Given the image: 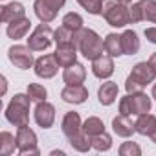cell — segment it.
<instances>
[{
  "mask_svg": "<svg viewBox=\"0 0 156 156\" xmlns=\"http://www.w3.org/2000/svg\"><path fill=\"white\" fill-rule=\"evenodd\" d=\"M112 130H114L119 138H130V136L136 132V127H134L130 116L118 114V116L112 119Z\"/></svg>",
  "mask_w": 156,
  "mask_h": 156,
  "instance_id": "obj_18",
  "label": "cell"
},
{
  "mask_svg": "<svg viewBox=\"0 0 156 156\" xmlns=\"http://www.w3.org/2000/svg\"><path fill=\"white\" fill-rule=\"evenodd\" d=\"M119 154L121 156H141V147L136 141H123L119 145Z\"/></svg>",
  "mask_w": 156,
  "mask_h": 156,
  "instance_id": "obj_32",
  "label": "cell"
},
{
  "mask_svg": "<svg viewBox=\"0 0 156 156\" xmlns=\"http://www.w3.org/2000/svg\"><path fill=\"white\" fill-rule=\"evenodd\" d=\"M62 26H66V28H70L72 31H79V30H83V17L79 15V13H73V11H70V13H66L64 17H62Z\"/></svg>",
  "mask_w": 156,
  "mask_h": 156,
  "instance_id": "obj_30",
  "label": "cell"
},
{
  "mask_svg": "<svg viewBox=\"0 0 156 156\" xmlns=\"http://www.w3.org/2000/svg\"><path fill=\"white\" fill-rule=\"evenodd\" d=\"M87 79V70L81 62H73L72 66H66L62 72V81L66 85H83Z\"/></svg>",
  "mask_w": 156,
  "mask_h": 156,
  "instance_id": "obj_15",
  "label": "cell"
},
{
  "mask_svg": "<svg viewBox=\"0 0 156 156\" xmlns=\"http://www.w3.org/2000/svg\"><path fill=\"white\" fill-rule=\"evenodd\" d=\"M151 98H152V99L156 101V83L152 85V92H151Z\"/></svg>",
  "mask_w": 156,
  "mask_h": 156,
  "instance_id": "obj_37",
  "label": "cell"
},
{
  "mask_svg": "<svg viewBox=\"0 0 156 156\" xmlns=\"http://www.w3.org/2000/svg\"><path fill=\"white\" fill-rule=\"evenodd\" d=\"M28 94H30L31 101H37V103L46 101V98H48V90L41 83H30L28 85Z\"/></svg>",
  "mask_w": 156,
  "mask_h": 156,
  "instance_id": "obj_31",
  "label": "cell"
},
{
  "mask_svg": "<svg viewBox=\"0 0 156 156\" xmlns=\"http://www.w3.org/2000/svg\"><path fill=\"white\" fill-rule=\"evenodd\" d=\"M75 44H77L79 53L90 61L103 55V51H105V41L90 28H83L75 33Z\"/></svg>",
  "mask_w": 156,
  "mask_h": 156,
  "instance_id": "obj_1",
  "label": "cell"
},
{
  "mask_svg": "<svg viewBox=\"0 0 156 156\" xmlns=\"http://www.w3.org/2000/svg\"><path fill=\"white\" fill-rule=\"evenodd\" d=\"M33 119L41 129H50L55 121V107L48 101L37 103V107L33 110Z\"/></svg>",
  "mask_w": 156,
  "mask_h": 156,
  "instance_id": "obj_11",
  "label": "cell"
},
{
  "mask_svg": "<svg viewBox=\"0 0 156 156\" xmlns=\"http://www.w3.org/2000/svg\"><path fill=\"white\" fill-rule=\"evenodd\" d=\"M64 4H66V0H35L33 9L41 22L50 24L57 19V13Z\"/></svg>",
  "mask_w": 156,
  "mask_h": 156,
  "instance_id": "obj_7",
  "label": "cell"
},
{
  "mask_svg": "<svg viewBox=\"0 0 156 156\" xmlns=\"http://www.w3.org/2000/svg\"><path fill=\"white\" fill-rule=\"evenodd\" d=\"M33 70H35V75L41 77V79H51L59 72V62H57L55 55H50V53L41 55L39 59H35Z\"/></svg>",
  "mask_w": 156,
  "mask_h": 156,
  "instance_id": "obj_10",
  "label": "cell"
},
{
  "mask_svg": "<svg viewBox=\"0 0 156 156\" xmlns=\"http://www.w3.org/2000/svg\"><path fill=\"white\" fill-rule=\"evenodd\" d=\"M129 75L132 77V79H136L141 87H147V85L154 83V77H156V73H154V70H152V66H151L149 61L136 62V64L132 66V72H130Z\"/></svg>",
  "mask_w": 156,
  "mask_h": 156,
  "instance_id": "obj_13",
  "label": "cell"
},
{
  "mask_svg": "<svg viewBox=\"0 0 156 156\" xmlns=\"http://www.w3.org/2000/svg\"><path fill=\"white\" fill-rule=\"evenodd\" d=\"M121 2H123V4H130V2H132V0H121Z\"/></svg>",
  "mask_w": 156,
  "mask_h": 156,
  "instance_id": "obj_39",
  "label": "cell"
},
{
  "mask_svg": "<svg viewBox=\"0 0 156 156\" xmlns=\"http://www.w3.org/2000/svg\"><path fill=\"white\" fill-rule=\"evenodd\" d=\"M134 127H136V132L141 134V136H151L154 130H156V116L145 112V114H140L138 119L134 121Z\"/></svg>",
  "mask_w": 156,
  "mask_h": 156,
  "instance_id": "obj_22",
  "label": "cell"
},
{
  "mask_svg": "<svg viewBox=\"0 0 156 156\" xmlns=\"http://www.w3.org/2000/svg\"><path fill=\"white\" fill-rule=\"evenodd\" d=\"M8 57L11 61L13 66L20 68V70H30L35 64L33 59V50L30 46H22V44H15L8 50Z\"/></svg>",
  "mask_w": 156,
  "mask_h": 156,
  "instance_id": "obj_8",
  "label": "cell"
},
{
  "mask_svg": "<svg viewBox=\"0 0 156 156\" xmlns=\"http://www.w3.org/2000/svg\"><path fill=\"white\" fill-rule=\"evenodd\" d=\"M77 44H68V46H57L55 50V59L59 62L61 68H66V66H72L73 62H77Z\"/></svg>",
  "mask_w": 156,
  "mask_h": 156,
  "instance_id": "obj_17",
  "label": "cell"
},
{
  "mask_svg": "<svg viewBox=\"0 0 156 156\" xmlns=\"http://www.w3.org/2000/svg\"><path fill=\"white\" fill-rule=\"evenodd\" d=\"M53 42L57 46H68V44H75V31H72L66 26H59L53 31Z\"/></svg>",
  "mask_w": 156,
  "mask_h": 156,
  "instance_id": "obj_25",
  "label": "cell"
},
{
  "mask_svg": "<svg viewBox=\"0 0 156 156\" xmlns=\"http://www.w3.org/2000/svg\"><path fill=\"white\" fill-rule=\"evenodd\" d=\"M151 98L145 92H134L127 94L125 98L119 99V114L125 116H140L151 110Z\"/></svg>",
  "mask_w": 156,
  "mask_h": 156,
  "instance_id": "obj_4",
  "label": "cell"
},
{
  "mask_svg": "<svg viewBox=\"0 0 156 156\" xmlns=\"http://www.w3.org/2000/svg\"><path fill=\"white\" fill-rule=\"evenodd\" d=\"M118 94H119V88H118V83L114 81H107L99 87L98 90V99L103 107H110L116 99H118Z\"/></svg>",
  "mask_w": 156,
  "mask_h": 156,
  "instance_id": "obj_21",
  "label": "cell"
},
{
  "mask_svg": "<svg viewBox=\"0 0 156 156\" xmlns=\"http://www.w3.org/2000/svg\"><path fill=\"white\" fill-rule=\"evenodd\" d=\"M129 11H130V24L143 20L156 24V0H140L129 8Z\"/></svg>",
  "mask_w": 156,
  "mask_h": 156,
  "instance_id": "obj_6",
  "label": "cell"
},
{
  "mask_svg": "<svg viewBox=\"0 0 156 156\" xmlns=\"http://www.w3.org/2000/svg\"><path fill=\"white\" fill-rule=\"evenodd\" d=\"M68 141H70V145H72L75 151H79V152H88V151L92 149V140H90V136H87L83 130H81L79 134L68 138Z\"/></svg>",
  "mask_w": 156,
  "mask_h": 156,
  "instance_id": "obj_28",
  "label": "cell"
},
{
  "mask_svg": "<svg viewBox=\"0 0 156 156\" xmlns=\"http://www.w3.org/2000/svg\"><path fill=\"white\" fill-rule=\"evenodd\" d=\"M101 15L112 28H125L130 24V11L129 6L123 4L121 0H103Z\"/></svg>",
  "mask_w": 156,
  "mask_h": 156,
  "instance_id": "obj_3",
  "label": "cell"
},
{
  "mask_svg": "<svg viewBox=\"0 0 156 156\" xmlns=\"http://www.w3.org/2000/svg\"><path fill=\"white\" fill-rule=\"evenodd\" d=\"M145 37H147V41H149V42L156 44V26L147 28V30H145Z\"/></svg>",
  "mask_w": 156,
  "mask_h": 156,
  "instance_id": "obj_35",
  "label": "cell"
},
{
  "mask_svg": "<svg viewBox=\"0 0 156 156\" xmlns=\"http://www.w3.org/2000/svg\"><path fill=\"white\" fill-rule=\"evenodd\" d=\"M83 132L87 134V136H96V134H101V132H105V123H103V119H99V118H96V116H90V118H87L85 121H83Z\"/></svg>",
  "mask_w": 156,
  "mask_h": 156,
  "instance_id": "obj_27",
  "label": "cell"
},
{
  "mask_svg": "<svg viewBox=\"0 0 156 156\" xmlns=\"http://www.w3.org/2000/svg\"><path fill=\"white\" fill-rule=\"evenodd\" d=\"M121 44H123V53L125 55H136L140 51V39L138 33L132 30H125L121 33Z\"/></svg>",
  "mask_w": 156,
  "mask_h": 156,
  "instance_id": "obj_23",
  "label": "cell"
},
{
  "mask_svg": "<svg viewBox=\"0 0 156 156\" xmlns=\"http://www.w3.org/2000/svg\"><path fill=\"white\" fill-rule=\"evenodd\" d=\"M26 17V9L20 2H9V4H4L0 8V20L4 24H9L17 19H22Z\"/></svg>",
  "mask_w": 156,
  "mask_h": 156,
  "instance_id": "obj_19",
  "label": "cell"
},
{
  "mask_svg": "<svg viewBox=\"0 0 156 156\" xmlns=\"http://www.w3.org/2000/svg\"><path fill=\"white\" fill-rule=\"evenodd\" d=\"M83 9H87L90 15H101V6H103V0H77Z\"/></svg>",
  "mask_w": 156,
  "mask_h": 156,
  "instance_id": "obj_33",
  "label": "cell"
},
{
  "mask_svg": "<svg viewBox=\"0 0 156 156\" xmlns=\"http://www.w3.org/2000/svg\"><path fill=\"white\" fill-rule=\"evenodd\" d=\"M143 88L145 87H141L136 79H132V77L129 75L127 77V81H125V90H127V94H134V92H143Z\"/></svg>",
  "mask_w": 156,
  "mask_h": 156,
  "instance_id": "obj_34",
  "label": "cell"
},
{
  "mask_svg": "<svg viewBox=\"0 0 156 156\" xmlns=\"http://www.w3.org/2000/svg\"><path fill=\"white\" fill-rule=\"evenodd\" d=\"M92 140V149H96L98 152H107L112 147V136L108 132H101L90 138Z\"/></svg>",
  "mask_w": 156,
  "mask_h": 156,
  "instance_id": "obj_29",
  "label": "cell"
},
{
  "mask_svg": "<svg viewBox=\"0 0 156 156\" xmlns=\"http://www.w3.org/2000/svg\"><path fill=\"white\" fill-rule=\"evenodd\" d=\"M30 107H31V98H30L28 92L26 94H15L11 98V101L8 103V107H6V112H4L6 119L11 125H15L17 129L28 125V121H30Z\"/></svg>",
  "mask_w": 156,
  "mask_h": 156,
  "instance_id": "obj_2",
  "label": "cell"
},
{
  "mask_svg": "<svg viewBox=\"0 0 156 156\" xmlns=\"http://www.w3.org/2000/svg\"><path fill=\"white\" fill-rule=\"evenodd\" d=\"M105 53H108L110 57L125 55V53H123V44H121V35H118V33H108V35L105 37Z\"/></svg>",
  "mask_w": 156,
  "mask_h": 156,
  "instance_id": "obj_24",
  "label": "cell"
},
{
  "mask_svg": "<svg viewBox=\"0 0 156 156\" xmlns=\"http://www.w3.org/2000/svg\"><path fill=\"white\" fill-rule=\"evenodd\" d=\"M30 28H31V20H30L28 17H22V19H17V20L9 22L8 28H6V33H8L9 39L19 41V39H24V37L28 35Z\"/></svg>",
  "mask_w": 156,
  "mask_h": 156,
  "instance_id": "obj_20",
  "label": "cell"
},
{
  "mask_svg": "<svg viewBox=\"0 0 156 156\" xmlns=\"http://www.w3.org/2000/svg\"><path fill=\"white\" fill-rule=\"evenodd\" d=\"M149 62H151V66H152V70H154V73H156V51L151 55V59H149Z\"/></svg>",
  "mask_w": 156,
  "mask_h": 156,
  "instance_id": "obj_36",
  "label": "cell"
},
{
  "mask_svg": "<svg viewBox=\"0 0 156 156\" xmlns=\"http://www.w3.org/2000/svg\"><path fill=\"white\" fill-rule=\"evenodd\" d=\"M61 99L70 105H81L88 99V88L85 85H66L61 90Z\"/></svg>",
  "mask_w": 156,
  "mask_h": 156,
  "instance_id": "obj_12",
  "label": "cell"
},
{
  "mask_svg": "<svg viewBox=\"0 0 156 156\" xmlns=\"http://www.w3.org/2000/svg\"><path fill=\"white\" fill-rule=\"evenodd\" d=\"M92 73L98 79H108L114 73V57H110L108 53L99 55L92 61Z\"/></svg>",
  "mask_w": 156,
  "mask_h": 156,
  "instance_id": "obj_14",
  "label": "cell"
},
{
  "mask_svg": "<svg viewBox=\"0 0 156 156\" xmlns=\"http://www.w3.org/2000/svg\"><path fill=\"white\" fill-rule=\"evenodd\" d=\"M151 140H152V141H154V143H156V130H154V132H152V134H151Z\"/></svg>",
  "mask_w": 156,
  "mask_h": 156,
  "instance_id": "obj_38",
  "label": "cell"
},
{
  "mask_svg": "<svg viewBox=\"0 0 156 156\" xmlns=\"http://www.w3.org/2000/svg\"><path fill=\"white\" fill-rule=\"evenodd\" d=\"M15 149H17V136H13L8 130L0 132V154L9 156L15 152Z\"/></svg>",
  "mask_w": 156,
  "mask_h": 156,
  "instance_id": "obj_26",
  "label": "cell"
},
{
  "mask_svg": "<svg viewBox=\"0 0 156 156\" xmlns=\"http://www.w3.org/2000/svg\"><path fill=\"white\" fill-rule=\"evenodd\" d=\"M51 42H53V31H51L50 24H46V22H41L28 37V46L33 51H44L51 46Z\"/></svg>",
  "mask_w": 156,
  "mask_h": 156,
  "instance_id": "obj_5",
  "label": "cell"
},
{
  "mask_svg": "<svg viewBox=\"0 0 156 156\" xmlns=\"http://www.w3.org/2000/svg\"><path fill=\"white\" fill-rule=\"evenodd\" d=\"M61 129H62V134L66 138H72L75 134H79L83 130V121H81V116L77 112H66L64 118H62V123H61Z\"/></svg>",
  "mask_w": 156,
  "mask_h": 156,
  "instance_id": "obj_16",
  "label": "cell"
},
{
  "mask_svg": "<svg viewBox=\"0 0 156 156\" xmlns=\"http://www.w3.org/2000/svg\"><path fill=\"white\" fill-rule=\"evenodd\" d=\"M17 151L20 154H39V147H37V134L28 127H19L17 129Z\"/></svg>",
  "mask_w": 156,
  "mask_h": 156,
  "instance_id": "obj_9",
  "label": "cell"
}]
</instances>
